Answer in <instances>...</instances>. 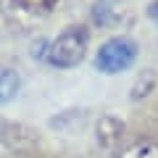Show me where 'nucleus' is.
<instances>
[{"label": "nucleus", "mask_w": 158, "mask_h": 158, "mask_svg": "<svg viewBox=\"0 0 158 158\" xmlns=\"http://www.w3.org/2000/svg\"><path fill=\"white\" fill-rule=\"evenodd\" d=\"M87 27L74 24V27L63 29L45 50V61L53 63L58 69H71L77 63H82V58L87 56Z\"/></svg>", "instance_id": "obj_1"}, {"label": "nucleus", "mask_w": 158, "mask_h": 158, "mask_svg": "<svg viewBox=\"0 0 158 158\" xmlns=\"http://www.w3.org/2000/svg\"><path fill=\"white\" fill-rule=\"evenodd\" d=\"M135 56H137V45L132 40L113 37L108 42H103L100 50L95 53V69L103 74H118L135 63Z\"/></svg>", "instance_id": "obj_2"}, {"label": "nucleus", "mask_w": 158, "mask_h": 158, "mask_svg": "<svg viewBox=\"0 0 158 158\" xmlns=\"http://www.w3.org/2000/svg\"><path fill=\"white\" fill-rule=\"evenodd\" d=\"M19 92V74L13 69H0V103H8Z\"/></svg>", "instance_id": "obj_3"}, {"label": "nucleus", "mask_w": 158, "mask_h": 158, "mask_svg": "<svg viewBox=\"0 0 158 158\" xmlns=\"http://www.w3.org/2000/svg\"><path fill=\"white\" fill-rule=\"evenodd\" d=\"M58 0H16V6L21 8V11L32 13V16H45L48 11H53L56 8Z\"/></svg>", "instance_id": "obj_4"}, {"label": "nucleus", "mask_w": 158, "mask_h": 158, "mask_svg": "<svg viewBox=\"0 0 158 158\" xmlns=\"http://www.w3.org/2000/svg\"><path fill=\"white\" fill-rule=\"evenodd\" d=\"M148 13H150V19H156V21H158V0H156V3H150Z\"/></svg>", "instance_id": "obj_5"}]
</instances>
